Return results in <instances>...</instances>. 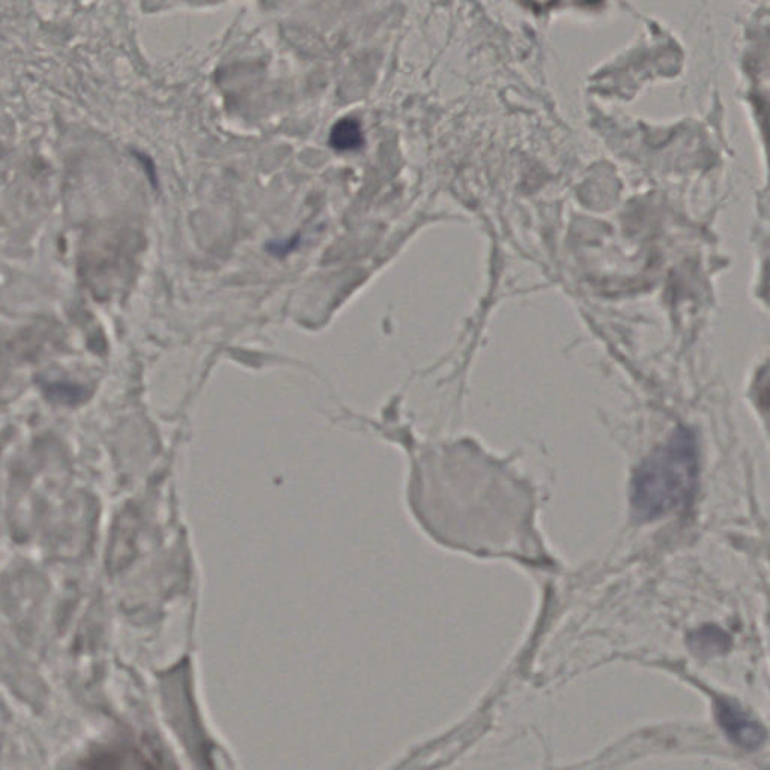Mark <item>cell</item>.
<instances>
[{"label": "cell", "instance_id": "cell-3", "mask_svg": "<svg viewBox=\"0 0 770 770\" xmlns=\"http://www.w3.org/2000/svg\"><path fill=\"white\" fill-rule=\"evenodd\" d=\"M330 144L336 151L348 152L363 144V130L354 118H343L336 122L330 133Z\"/></svg>", "mask_w": 770, "mask_h": 770}, {"label": "cell", "instance_id": "cell-1", "mask_svg": "<svg viewBox=\"0 0 770 770\" xmlns=\"http://www.w3.org/2000/svg\"><path fill=\"white\" fill-rule=\"evenodd\" d=\"M699 446L692 431L679 428L670 440L638 468L632 482V509L652 521L687 509L699 488Z\"/></svg>", "mask_w": 770, "mask_h": 770}, {"label": "cell", "instance_id": "cell-2", "mask_svg": "<svg viewBox=\"0 0 770 770\" xmlns=\"http://www.w3.org/2000/svg\"><path fill=\"white\" fill-rule=\"evenodd\" d=\"M717 714L721 729L739 747L752 750V748H759L764 742L766 730L763 726L756 721L751 714L740 709L734 701L719 700Z\"/></svg>", "mask_w": 770, "mask_h": 770}]
</instances>
